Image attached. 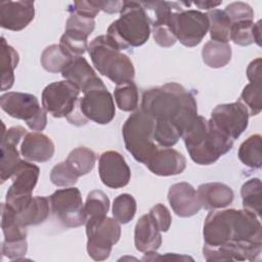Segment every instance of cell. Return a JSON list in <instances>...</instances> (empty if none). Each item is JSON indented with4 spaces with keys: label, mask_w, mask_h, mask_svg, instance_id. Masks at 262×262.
Here are the masks:
<instances>
[{
    "label": "cell",
    "mask_w": 262,
    "mask_h": 262,
    "mask_svg": "<svg viewBox=\"0 0 262 262\" xmlns=\"http://www.w3.org/2000/svg\"><path fill=\"white\" fill-rule=\"evenodd\" d=\"M204 246H233L245 261H256L262 251V226L255 214L243 209L212 210L203 229Z\"/></svg>",
    "instance_id": "cell-1"
},
{
    "label": "cell",
    "mask_w": 262,
    "mask_h": 262,
    "mask_svg": "<svg viewBox=\"0 0 262 262\" xmlns=\"http://www.w3.org/2000/svg\"><path fill=\"white\" fill-rule=\"evenodd\" d=\"M140 110L155 122L173 125L181 136L198 116L194 95L176 82L146 89L142 94Z\"/></svg>",
    "instance_id": "cell-2"
},
{
    "label": "cell",
    "mask_w": 262,
    "mask_h": 262,
    "mask_svg": "<svg viewBox=\"0 0 262 262\" xmlns=\"http://www.w3.org/2000/svg\"><path fill=\"white\" fill-rule=\"evenodd\" d=\"M190 159L198 165H211L231 150L233 140L202 116L185 129L182 136Z\"/></svg>",
    "instance_id": "cell-3"
},
{
    "label": "cell",
    "mask_w": 262,
    "mask_h": 262,
    "mask_svg": "<svg viewBox=\"0 0 262 262\" xmlns=\"http://www.w3.org/2000/svg\"><path fill=\"white\" fill-rule=\"evenodd\" d=\"M151 20L141 2L124 1L120 17L107 29L106 36L122 50L143 45L150 35Z\"/></svg>",
    "instance_id": "cell-4"
},
{
    "label": "cell",
    "mask_w": 262,
    "mask_h": 262,
    "mask_svg": "<svg viewBox=\"0 0 262 262\" xmlns=\"http://www.w3.org/2000/svg\"><path fill=\"white\" fill-rule=\"evenodd\" d=\"M87 50L95 69L112 82L120 85L133 81V62L106 35L95 37Z\"/></svg>",
    "instance_id": "cell-5"
},
{
    "label": "cell",
    "mask_w": 262,
    "mask_h": 262,
    "mask_svg": "<svg viewBox=\"0 0 262 262\" xmlns=\"http://www.w3.org/2000/svg\"><path fill=\"white\" fill-rule=\"evenodd\" d=\"M154 131L155 120L141 110L132 113L122 127L126 149L137 162L144 165L158 148Z\"/></svg>",
    "instance_id": "cell-6"
},
{
    "label": "cell",
    "mask_w": 262,
    "mask_h": 262,
    "mask_svg": "<svg viewBox=\"0 0 262 262\" xmlns=\"http://www.w3.org/2000/svg\"><path fill=\"white\" fill-rule=\"evenodd\" d=\"M168 25L176 40L186 47L199 45L209 31L207 14L195 9H184L180 2H174Z\"/></svg>",
    "instance_id": "cell-7"
},
{
    "label": "cell",
    "mask_w": 262,
    "mask_h": 262,
    "mask_svg": "<svg viewBox=\"0 0 262 262\" xmlns=\"http://www.w3.org/2000/svg\"><path fill=\"white\" fill-rule=\"evenodd\" d=\"M0 105L8 116L23 120L33 131H43L47 125L46 111L38 98L30 93L6 92L0 97Z\"/></svg>",
    "instance_id": "cell-8"
},
{
    "label": "cell",
    "mask_w": 262,
    "mask_h": 262,
    "mask_svg": "<svg viewBox=\"0 0 262 262\" xmlns=\"http://www.w3.org/2000/svg\"><path fill=\"white\" fill-rule=\"evenodd\" d=\"M50 208L60 223L69 228L85 224V211L82 195L77 187L69 186L55 190L50 196Z\"/></svg>",
    "instance_id": "cell-9"
},
{
    "label": "cell",
    "mask_w": 262,
    "mask_h": 262,
    "mask_svg": "<svg viewBox=\"0 0 262 262\" xmlns=\"http://www.w3.org/2000/svg\"><path fill=\"white\" fill-rule=\"evenodd\" d=\"M80 92L67 80L50 83L42 91V106L53 118H69L78 105Z\"/></svg>",
    "instance_id": "cell-10"
},
{
    "label": "cell",
    "mask_w": 262,
    "mask_h": 262,
    "mask_svg": "<svg viewBox=\"0 0 262 262\" xmlns=\"http://www.w3.org/2000/svg\"><path fill=\"white\" fill-rule=\"evenodd\" d=\"M1 228L4 234L1 252L10 260H21L28 250L27 230L16 212L6 203L1 204Z\"/></svg>",
    "instance_id": "cell-11"
},
{
    "label": "cell",
    "mask_w": 262,
    "mask_h": 262,
    "mask_svg": "<svg viewBox=\"0 0 262 262\" xmlns=\"http://www.w3.org/2000/svg\"><path fill=\"white\" fill-rule=\"evenodd\" d=\"M40 169L35 164L23 160L13 175L12 183L6 192L5 203L19 213L31 202L32 192L38 182Z\"/></svg>",
    "instance_id": "cell-12"
},
{
    "label": "cell",
    "mask_w": 262,
    "mask_h": 262,
    "mask_svg": "<svg viewBox=\"0 0 262 262\" xmlns=\"http://www.w3.org/2000/svg\"><path fill=\"white\" fill-rule=\"evenodd\" d=\"M87 253L95 261H103L110 257L113 246L121 237V225L115 219L105 217L101 222L86 228Z\"/></svg>",
    "instance_id": "cell-13"
},
{
    "label": "cell",
    "mask_w": 262,
    "mask_h": 262,
    "mask_svg": "<svg viewBox=\"0 0 262 262\" xmlns=\"http://www.w3.org/2000/svg\"><path fill=\"white\" fill-rule=\"evenodd\" d=\"M79 111L87 122L90 120L99 125L111 123L116 115L114 98L104 84L84 92L79 98Z\"/></svg>",
    "instance_id": "cell-14"
},
{
    "label": "cell",
    "mask_w": 262,
    "mask_h": 262,
    "mask_svg": "<svg viewBox=\"0 0 262 262\" xmlns=\"http://www.w3.org/2000/svg\"><path fill=\"white\" fill-rule=\"evenodd\" d=\"M247 107L239 101L218 104L211 112L210 121L230 139H237L249 124Z\"/></svg>",
    "instance_id": "cell-15"
},
{
    "label": "cell",
    "mask_w": 262,
    "mask_h": 262,
    "mask_svg": "<svg viewBox=\"0 0 262 262\" xmlns=\"http://www.w3.org/2000/svg\"><path fill=\"white\" fill-rule=\"evenodd\" d=\"M98 174L101 182L114 189L126 186L131 178V170L125 158L116 150H106L100 155Z\"/></svg>",
    "instance_id": "cell-16"
},
{
    "label": "cell",
    "mask_w": 262,
    "mask_h": 262,
    "mask_svg": "<svg viewBox=\"0 0 262 262\" xmlns=\"http://www.w3.org/2000/svg\"><path fill=\"white\" fill-rule=\"evenodd\" d=\"M35 17L33 1H2L0 3V25L9 31H21Z\"/></svg>",
    "instance_id": "cell-17"
},
{
    "label": "cell",
    "mask_w": 262,
    "mask_h": 262,
    "mask_svg": "<svg viewBox=\"0 0 262 262\" xmlns=\"http://www.w3.org/2000/svg\"><path fill=\"white\" fill-rule=\"evenodd\" d=\"M168 201L173 212L179 217H191L202 209L195 188L188 182H178L169 188Z\"/></svg>",
    "instance_id": "cell-18"
},
{
    "label": "cell",
    "mask_w": 262,
    "mask_h": 262,
    "mask_svg": "<svg viewBox=\"0 0 262 262\" xmlns=\"http://www.w3.org/2000/svg\"><path fill=\"white\" fill-rule=\"evenodd\" d=\"M148 170L159 176H173L181 174L186 168V159L172 147H158L146 162Z\"/></svg>",
    "instance_id": "cell-19"
},
{
    "label": "cell",
    "mask_w": 262,
    "mask_h": 262,
    "mask_svg": "<svg viewBox=\"0 0 262 262\" xmlns=\"http://www.w3.org/2000/svg\"><path fill=\"white\" fill-rule=\"evenodd\" d=\"M61 76L83 93L94 87L103 85L102 80L96 75L93 68L83 56L74 57L61 72Z\"/></svg>",
    "instance_id": "cell-20"
},
{
    "label": "cell",
    "mask_w": 262,
    "mask_h": 262,
    "mask_svg": "<svg viewBox=\"0 0 262 262\" xmlns=\"http://www.w3.org/2000/svg\"><path fill=\"white\" fill-rule=\"evenodd\" d=\"M54 149L51 138L37 131L27 133L20 144V155L29 162H47L53 157Z\"/></svg>",
    "instance_id": "cell-21"
},
{
    "label": "cell",
    "mask_w": 262,
    "mask_h": 262,
    "mask_svg": "<svg viewBox=\"0 0 262 262\" xmlns=\"http://www.w3.org/2000/svg\"><path fill=\"white\" fill-rule=\"evenodd\" d=\"M196 192L202 208L210 211L226 208L234 199L232 188L221 182L203 183L199 185Z\"/></svg>",
    "instance_id": "cell-22"
},
{
    "label": "cell",
    "mask_w": 262,
    "mask_h": 262,
    "mask_svg": "<svg viewBox=\"0 0 262 262\" xmlns=\"http://www.w3.org/2000/svg\"><path fill=\"white\" fill-rule=\"evenodd\" d=\"M134 245L141 253L157 251L162 245L161 231L148 213L142 215L135 225Z\"/></svg>",
    "instance_id": "cell-23"
},
{
    "label": "cell",
    "mask_w": 262,
    "mask_h": 262,
    "mask_svg": "<svg viewBox=\"0 0 262 262\" xmlns=\"http://www.w3.org/2000/svg\"><path fill=\"white\" fill-rule=\"evenodd\" d=\"M110 210V199L102 190H92L88 193L84 205L86 228L101 222Z\"/></svg>",
    "instance_id": "cell-24"
},
{
    "label": "cell",
    "mask_w": 262,
    "mask_h": 262,
    "mask_svg": "<svg viewBox=\"0 0 262 262\" xmlns=\"http://www.w3.org/2000/svg\"><path fill=\"white\" fill-rule=\"evenodd\" d=\"M50 210L51 208L49 198L36 195L32 198L31 202L26 206L24 210L16 214L20 223L27 227L30 225H38L44 222L49 216Z\"/></svg>",
    "instance_id": "cell-25"
},
{
    "label": "cell",
    "mask_w": 262,
    "mask_h": 262,
    "mask_svg": "<svg viewBox=\"0 0 262 262\" xmlns=\"http://www.w3.org/2000/svg\"><path fill=\"white\" fill-rule=\"evenodd\" d=\"M17 51L1 37V90L10 89L14 83V70L18 64Z\"/></svg>",
    "instance_id": "cell-26"
},
{
    "label": "cell",
    "mask_w": 262,
    "mask_h": 262,
    "mask_svg": "<svg viewBox=\"0 0 262 262\" xmlns=\"http://www.w3.org/2000/svg\"><path fill=\"white\" fill-rule=\"evenodd\" d=\"M231 53V47L228 43L210 40L203 46L202 58L209 68L220 69L230 61Z\"/></svg>",
    "instance_id": "cell-27"
},
{
    "label": "cell",
    "mask_w": 262,
    "mask_h": 262,
    "mask_svg": "<svg viewBox=\"0 0 262 262\" xmlns=\"http://www.w3.org/2000/svg\"><path fill=\"white\" fill-rule=\"evenodd\" d=\"M262 137L253 134L242 142L238 148V159L247 167L260 169L262 166Z\"/></svg>",
    "instance_id": "cell-28"
},
{
    "label": "cell",
    "mask_w": 262,
    "mask_h": 262,
    "mask_svg": "<svg viewBox=\"0 0 262 262\" xmlns=\"http://www.w3.org/2000/svg\"><path fill=\"white\" fill-rule=\"evenodd\" d=\"M73 58L59 44H52L43 50L40 61L45 71L59 73L66 69Z\"/></svg>",
    "instance_id": "cell-29"
},
{
    "label": "cell",
    "mask_w": 262,
    "mask_h": 262,
    "mask_svg": "<svg viewBox=\"0 0 262 262\" xmlns=\"http://www.w3.org/2000/svg\"><path fill=\"white\" fill-rule=\"evenodd\" d=\"M95 161V152L86 146H78L74 148L70 151L66 160L69 166L79 177L91 172L94 168Z\"/></svg>",
    "instance_id": "cell-30"
},
{
    "label": "cell",
    "mask_w": 262,
    "mask_h": 262,
    "mask_svg": "<svg viewBox=\"0 0 262 262\" xmlns=\"http://www.w3.org/2000/svg\"><path fill=\"white\" fill-rule=\"evenodd\" d=\"M16 146L17 144L14 142L1 139V183L5 182L8 178H11V176L23 161L19 157V152Z\"/></svg>",
    "instance_id": "cell-31"
},
{
    "label": "cell",
    "mask_w": 262,
    "mask_h": 262,
    "mask_svg": "<svg viewBox=\"0 0 262 262\" xmlns=\"http://www.w3.org/2000/svg\"><path fill=\"white\" fill-rule=\"evenodd\" d=\"M209 19V31L211 40L228 43L231 21L224 10L212 9L206 13Z\"/></svg>",
    "instance_id": "cell-32"
},
{
    "label": "cell",
    "mask_w": 262,
    "mask_h": 262,
    "mask_svg": "<svg viewBox=\"0 0 262 262\" xmlns=\"http://www.w3.org/2000/svg\"><path fill=\"white\" fill-rule=\"evenodd\" d=\"M241 195L243 208L255 214L257 217H260L262 207L261 180L259 178H251L247 180L241 188Z\"/></svg>",
    "instance_id": "cell-33"
},
{
    "label": "cell",
    "mask_w": 262,
    "mask_h": 262,
    "mask_svg": "<svg viewBox=\"0 0 262 262\" xmlns=\"http://www.w3.org/2000/svg\"><path fill=\"white\" fill-rule=\"evenodd\" d=\"M114 97L117 106L123 112H133L138 106L139 94L133 81L117 85L114 90Z\"/></svg>",
    "instance_id": "cell-34"
},
{
    "label": "cell",
    "mask_w": 262,
    "mask_h": 262,
    "mask_svg": "<svg viewBox=\"0 0 262 262\" xmlns=\"http://www.w3.org/2000/svg\"><path fill=\"white\" fill-rule=\"evenodd\" d=\"M137 205L134 196L130 193H121L113 202V216L120 224L130 222L136 213Z\"/></svg>",
    "instance_id": "cell-35"
},
{
    "label": "cell",
    "mask_w": 262,
    "mask_h": 262,
    "mask_svg": "<svg viewBox=\"0 0 262 262\" xmlns=\"http://www.w3.org/2000/svg\"><path fill=\"white\" fill-rule=\"evenodd\" d=\"M59 45L72 57L82 56L88 49V35L74 30H66L60 37Z\"/></svg>",
    "instance_id": "cell-36"
},
{
    "label": "cell",
    "mask_w": 262,
    "mask_h": 262,
    "mask_svg": "<svg viewBox=\"0 0 262 262\" xmlns=\"http://www.w3.org/2000/svg\"><path fill=\"white\" fill-rule=\"evenodd\" d=\"M239 101L247 107L249 116H257L262 110L261 84H247L241 93Z\"/></svg>",
    "instance_id": "cell-37"
},
{
    "label": "cell",
    "mask_w": 262,
    "mask_h": 262,
    "mask_svg": "<svg viewBox=\"0 0 262 262\" xmlns=\"http://www.w3.org/2000/svg\"><path fill=\"white\" fill-rule=\"evenodd\" d=\"M253 20H241L232 23L229 31V39L239 46H249L254 43Z\"/></svg>",
    "instance_id": "cell-38"
},
{
    "label": "cell",
    "mask_w": 262,
    "mask_h": 262,
    "mask_svg": "<svg viewBox=\"0 0 262 262\" xmlns=\"http://www.w3.org/2000/svg\"><path fill=\"white\" fill-rule=\"evenodd\" d=\"M79 176L73 171L69 164L63 161L55 165L50 172V180L55 186L69 187L77 183Z\"/></svg>",
    "instance_id": "cell-39"
},
{
    "label": "cell",
    "mask_w": 262,
    "mask_h": 262,
    "mask_svg": "<svg viewBox=\"0 0 262 262\" xmlns=\"http://www.w3.org/2000/svg\"><path fill=\"white\" fill-rule=\"evenodd\" d=\"M151 25H152V29H151L152 37H154L155 42L159 46L169 48V47H172L176 43L177 40H176L173 32L171 31V29L168 25V21L151 23Z\"/></svg>",
    "instance_id": "cell-40"
},
{
    "label": "cell",
    "mask_w": 262,
    "mask_h": 262,
    "mask_svg": "<svg viewBox=\"0 0 262 262\" xmlns=\"http://www.w3.org/2000/svg\"><path fill=\"white\" fill-rule=\"evenodd\" d=\"M225 13L229 17L231 24L241 20H253L254 11L252 7L245 2H232L225 7Z\"/></svg>",
    "instance_id": "cell-41"
},
{
    "label": "cell",
    "mask_w": 262,
    "mask_h": 262,
    "mask_svg": "<svg viewBox=\"0 0 262 262\" xmlns=\"http://www.w3.org/2000/svg\"><path fill=\"white\" fill-rule=\"evenodd\" d=\"M95 28L93 18H89L77 13L72 12L66 23V30H74L86 35H91Z\"/></svg>",
    "instance_id": "cell-42"
},
{
    "label": "cell",
    "mask_w": 262,
    "mask_h": 262,
    "mask_svg": "<svg viewBox=\"0 0 262 262\" xmlns=\"http://www.w3.org/2000/svg\"><path fill=\"white\" fill-rule=\"evenodd\" d=\"M148 214L150 215V217L152 218V220L156 222V224L158 225L160 231H168L170 226H171V222H172V217H171V213L168 210V208L163 205V204H157L155 205L148 212Z\"/></svg>",
    "instance_id": "cell-43"
},
{
    "label": "cell",
    "mask_w": 262,
    "mask_h": 262,
    "mask_svg": "<svg viewBox=\"0 0 262 262\" xmlns=\"http://www.w3.org/2000/svg\"><path fill=\"white\" fill-rule=\"evenodd\" d=\"M68 10L70 13L74 12L89 18H95L100 9L94 3V1H74L69 5Z\"/></svg>",
    "instance_id": "cell-44"
},
{
    "label": "cell",
    "mask_w": 262,
    "mask_h": 262,
    "mask_svg": "<svg viewBox=\"0 0 262 262\" xmlns=\"http://www.w3.org/2000/svg\"><path fill=\"white\" fill-rule=\"evenodd\" d=\"M261 66H262L261 57H257L249 63L247 68V78L250 81V83L261 84L262 82Z\"/></svg>",
    "instance_id": "cell-45"
},
{
    "label": "cell",
    "mask_w": 262,
    "mask_h": 262,
    "mask_svg": "<svg viewBox=\"0 0 262 262\" xmlns=\"http://www.w3.org/2000/svg\"><path fill=\"white\" fill-rule=\"evenodd\" d=\"M143 261H157V260H193L191 257L179 255V254H171L167 253L165 255H160L156 251H150L144 253L142 257Z\"/></svg>",
    "instance_id": "cell-46"
},
{
    "label": "cell",
    "mask_w": 262,
    "mask_h": 262,
    "mask_svg": "<svg viewBox=\"0 0 262 262\" xmlns=\"http://www.w3.org/2000/svg\"><path fill=\"white\" fill-rule=\"evenodd\" d=\"M97 7L106 13L121 12L124 1H94Z\"/></svg>",
    "instance_id": "cell-47"
},
{
    "label": "cell",
    "mask_w": 262,
    "mask_h": 262,
    "mask_svg": "<svg viewBox=\"0 0 262 262\" xmlns=\"http://www.w3.org/2000/svg\"><path fill=\"white\" fill-rule=\"evenodd\" d=\"M221 3H222V1H218V2H215V1H195V2H192V4L198 6L200 9H206V10L213 9V8L219 6Z\"/></svg>",
    "instance_id": "cell-48"
},
{
    "label": "cell",
    "mask_w": 262,
    "mask_h": 262,
    "mask_svg": "<svg viewBox=\"0 0 262 262\" xmlns=\"http://www.w3.org/2000/svg\"><path fill=\"white\" fill-rule=\"evenodd\" d=\"M253 37H254V43H256L258 46H261V20H258L257 23L254 24Z\"/></svg>",
    "instance_id": "cell-49"
}]
</instances>
